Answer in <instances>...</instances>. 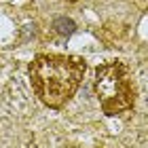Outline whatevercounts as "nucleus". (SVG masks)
I'll return each instance as SVG.
<instances>
[{"label": "nucleus", "mask_w": 148, "mask_h": 148, "mask_svg": "<svg viewBox=\"0 0 148 148\" xmlns=\"http://www.w3.org/2000/svg\"><path fill=\"white\" fill-rule=\"evenodd\" d=\"M87 66L80 57L68 55H38L32 62L30 76L36 95L51 108H59L72 97Z\"/></svg>", "instance_id": "nucleus-1"}, {"label": "nucleus", "mask_w": 148, "mask_h": 148, "mask_svg": "<svg viewBox=\"0 0 148 148\" xmlns=\"http://www.w3.org/2000/svg\"><path fill=\"white\" fill-rule=\"evenodd\" d=\"M95 91L106 114H116L133 106V91L121 64H106L97 68Z\"/></svg>", "instance_id": "nucleus-2"}, {"label": "nucleus", "mask_w": 148, "mask_h": 148, "mask_svg": "<svg viewBox=\"0 0 148 148\" xmlns=\"http://www.w3.org/2000/svg\"><path fill=\"white\" fill-rule=\"evenodd\" d=\"M53 30H55L57 34H62V36H70L72 32L76 30V23L68 17H57L55 21H53Z\"/></svg>", "instance_id": "nucleus-3"}]
</instances>
